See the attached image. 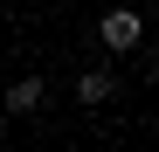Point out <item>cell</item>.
I'll use <instances>...</instances> for the list:
<instances>
[{
    "label": "cell",
    "instance_id": "obj_1",
    "mask_svg": "<svg viewBox=\"0 0 159 152\" xmlns=\"http://www.w3.org/2000/svg\"><path fill=\"white\" fill-rule=\"evenodd\" d=\"M139 35H145V21L131 14V7H111V14L97 21V42L111 48V56H125V48H139Z\"/></svg>",
    "mask_w": 159,
    "mask_h": 152
},
{
    "label": "cell",
    "instance_id": "obj_2",
    "mask_svg": "<svg viewBox=\"0 0 159 152\" xmlns=\"http://www.w3.org/2000/svg\"><path fill=\"white\" fill-rule=\"evenodd\" d=\"M0 104H7L14 118H35V111L48 104V83H42V76H21V83H7V97H0Z\"/></svg>",
    "mask_w": 159,
    "mask_h": 152
},
{
    "label": "cell",
    "instance_id": "obj_3",
    "mask_svg": "<svg viewBox=\"0 0 159 152\" xmlns=\"http://www.w3.org/2000/svg\"><path fill=\"white\" fill-rule=\"evenodd\" d=\"M111 69H83V76H76V97H83V104H111Z\"/></svg>",
    "mask_w": 159,
    "mask_h": 152
}]
</instances>
